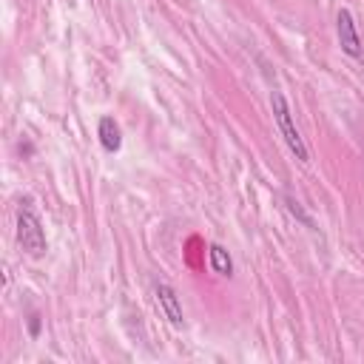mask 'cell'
Returning <instances> with one entry per match:
<instances>
[{
    "label": "cell",
    "instance_id": "obj_6",
    "mask_svg": "<svg viewBox=\"0 0 364 364\" xmlns=\"http://www.w3.org/2000/svg\"><path fill=\"white\" fill-rule=\"evenodd\" d=\"M208 259H210V270H213V273H219V276H225V279L233 276V259H230V253H228L222 245H210V247H208Z\"/></svg>",
    "mask_w": 364,
    "mask_h": 364
},
{
    "label": "cell",
    "instance_id": "obj_1",
    "mask_svg": "<svg viewBox=\"0 0 364 364\" xmlns=\"http://www.w3.org/2000/svg\"><path fill=\"white\" fill-rule=\"evenodd\" d=\"M17 245H20L23 253L31 256V259H43L46 250H48V239H46V230H43V219H40L37 208L31 205V199H23V202H20V210H17Z\"/></svg>",
    "mask_w": 364,
    "mask_h": 364
},
{
    "label": "cell",
    "instance_id": "obj_7",
    "mask_svg": "<svg viewBox=\"0 0 364 364\" xmlns=\"http://www.w3.org/2000/svg\"><path fill=\"white\" fill-rule=\"evenodd\" d=\"M287 208H290V213H293V216H299V219H301L307 228H313V219H310V216L301 210V205H299L296 199H290V196H287Z\"/></svg>",
    "mask_w": 364,
    "mask_h": 364
},
{
    "label": "cell",
    "instance_id": "obj_4",
    "mask_svg": "<svg viewBox=\"0 0 364 364\" xmlns=\"http://www.w3.org/2000/svg\"><path fill=\"white\" fill-rule=\"evenodd\" d=\"M154 299L162 310V316L173 324V327H182L185 324V313H182V301H179V293L168 284V282H156L154 284Z\"/></svg>",
    "mask_w": 364,
    "mask_h": 364
},
{
    "label": "cell",
    "instance_id": "obj_5",
    "mask_svg": "<svg viewBox=\"0 0 364 364\" xmlns=\"http://www.w3.org/2000/svg\"><path fill=\"white\" fill-rule=\"evenodd\" d=\"M97 136H100L102 151H108V154H117L122 148V131H119V125H117L114 117H100Z\"/></svg>",
    "mask_w": 364,
    "mask_h": 364
},
{
    "label": "cell",
    "instance_id": "obj_3",
    "mask_svg": "<svg viewBox=\"0 0 364 364\" xmlns=\"http://www.w3.org/2000/svg\"><path fill=\"white\" fill-rule=\"evenodd\" d=\"M336 34H338V46L347 57L353 60H361L364 57V48H361V34H358V26H355V17L350 9H338L336 14Z\"/></svg>",
    "mask_w": 364,
    "mask_h": 364
},
{
    "label": "cell",
    "instance_id": "obj_2",
    "mask_svg": "<svg viewBox=\"0 0 364 364\" xmlns=\"http://www.w3.org/2000/svg\"><path fill=\"white\" fill-rule=\"evenodd\" d=\"M270 111H273V119H276V125H279V131H282V136H284L290 154H293L299 162H307V159H310V151H307V145H304V136H301L299 128H296L290 102H287V97H284L282 91H270Z\"/></svg>",
    "mask_w": 364,
    "mask_h": 364
},
{
    "label": "cell",
    "instance_id": "obj_8",
    "mask_svg": "<svg viewBox=\"0 0 364 364\" xmlns=\"http://www.w3.org/2000/svg\"><path fill=\"white\" fill-rule=\"evenodd\" d=\"M28 336H31V338L40 336V313H31V316H28Z\"/></svg>",
    "mask_w": 364,
    "mask_h": 364
}]
</instances>
